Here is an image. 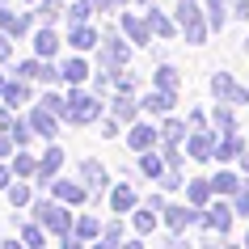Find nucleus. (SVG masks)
<instances>
[{
    "instance_id": "nucleus-1",
    "label": "nucleus",
    "mask_w": 249,
    "mask_h": 249,
    "mask_svg": "<svg viewBox=\"0 0 249 249\" xmlns=\"http://www.w3.org/2000/svg\"><path fill=\"white\" fill-rule=\"evenodd\" d=\"M72 42H76V47H93V30H76Z\"/></svg>"
},
{
    "instance_id": "nucleus-2",
    "label": "nucleus",
    "mask_w": 249,
    "mask_h": 249,
    "mask_svg": "<svg viewBox=\"0 0 249 249\" xmlns=\"http://www.w3.org/2000/svg\"><path fill=\"white\" fill-rule=\"evenodd\" d=\"M131 144H135V148H148V144H152V131H135Z\"/></svg>"
}]
</instances>
